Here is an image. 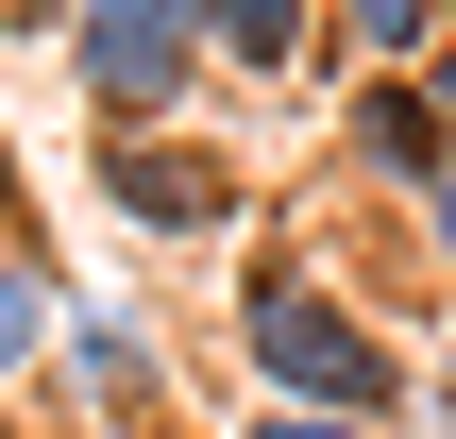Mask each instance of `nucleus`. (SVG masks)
Segmentation results:
<instances>
[{"mask_svg": "<svg viewBox=\"0 0 456 439\" xmlns=\"http://www.w3.org/2000/svg\"><path fill=\"white\" fill-rule=\"evenodd\" d=\"M220 338L254 372V406H355V423H423V372L372 305V271H338L322 237H254L220 288Z\"/></svg>", "mask_w": 456, "mask_h": 439, "instance_id": "nucleus-1", "label": "nucleus"}, {"mask_svg": "<svg viewBox=\"0 0 456 439\" xmlns=\"http://www.w3.org/2000/svg\"><path fill=\"white\" fill-rule=\"evenodd\" d=\"M51 68L85 135H152L220 85V0H51Z\"/></svg>", "mask_w": 456, "mask_h": 439, "instance_id": "nucleus-2", "label": "nucleus"}, {"mask_svg": "<svg viewBox=\"0 0 456 439\" xmlns=\"http://www.w3.org/2000/svg\"><path fill=\"white\" fill-rule=\"evenodd\" d=\"M85 203H102L118 237H152V254H220V237L254 220V169H237L203 118H152V135H85Z\"/></svg>", "mask_w": 456, "mask_h": 439, "instance_id": "nucleus-3", "label": "nucleus"}, {"mask_svg": "<svg viewBox=\"0 0 456 439\" xmlns=\"http://www.w3.org/2000/svg\"><path fill=\"white\" fill-rule=\"evenodd\" d=\"M338 186L355 203H440L456 186V118L423 68H338Z\"/></svg>", "mask_w": 456, "mask_h": 439, "instance_id": "nucleus-4", "label": "nucleus"}, {"mask_svg": "<svg viewBox=\"0 0 456 439\" xmlns=\"http://www.w3.org/2000/svg\"><path fill=\"white\" fill-rule=\"evenodd\" d=\"M51 389H68L85 439H169V355H152V321H135L118 288H68V321H51Z\"/></svg>", "mask_w": 456, "mask_h": 439, "instance_id": "nucleus-5", "label": "nucleus"}, {"mask_svg": "<svg viewBox=\"0 0 456 439\" xmlns=\"http://www.w3.org/2000/svg\"><path fill=\"white\" fill-rule=\"evenodd\" d=\"M322 68H338L322 0H220V85H322Z\"/></svg>", "mask_w": 456, "mask_h": 439, "instance_id": "nucleus-6", "label": "nucleus"}, {"mask_svg": "<svg viewBox=\"0 0 456 439\" xmlns=\"http://www.w3.org/2000/svg\"><path fill=\"white\" fill-rule=\"evenodd\" d=\"M51 321H68V288H51V254L0 220V389H34V372H51Z\"/></svg>", "mask_w": 456, "mask_h": 439, "instance_id": "nucleus-7", "label": "nucleus"}, {"mask_svg": "<svg viewBox=\"0 0 456 439\" xmlns=\"http://www.w3.org/2000/svg\"><path fill=\"white\" fill-rule=\"evenodd\" d=\"M322 34H338V68H423L440 0H322Z\"/></svg>", "mask_w": 456, "mask_h": 439, "instance_id": "nucleus-8", "label": "nucleus"}, {"mask_svg": "<svg viewBox=\"0 0 456 439\" xmlns=\"http://www.w3.org/2000/svg\"><path fill=\"white\" fill-rule=\"evenodd\" d=\"M220 439H423V423H355V406H237Z\"/></svg>", "mask_w": 456, "mask_h": 439, "instance_id": "nucleus-9", "label": "nucleus"}, {"mask_svg": "<svg viewBox=\"0 0 456 439\" xmlns=\"http://www.w3.org/2000/svg\"><path fill=\"white\" fill-rule=\"evenodd\" d=\"M406 220H423V271H440V305H456V186H440V203H406Z\"/></svg>", "mask_w": 456, "mask_h": 439, "instance_id": "nucleus-10", "label": "nucleus"}, {"mask_svg": "<svg viewBox=\"0 0 456 439\" xmlns=\"http://www.w3.org/2000/svg\"><path fill=\"white\" fill-rule=\"evenodd\" d=\"M423 439H456V338L423 355Z\"/></svg>", "mask_w": 456, "mask_h": 439, "instance_id": "nucleus-11", "label": "nucleus"}, {"mask_svg": "<svg viewBox=\"0 0 456 439\" xmlns=\"http://www.w3.org/2000/svg\"><path fill=\"white\" fill-rule=\"evenodd\" d=\"M423 85H440V118H456V34H440V51H423Z\"/></svg>", "mask_w": 456, "mask_h": 439, "instance_id": "nucleus-12", "label": "nucleus"}, {"mask_svg": "<svg viewBox=\"0 0 456 439\" xmlns=\"http://www.w3.org/2000/svg\"><path fill=\"white\" fill-rule=\"evenodd\" d=\"M0 439H34V423H17V389H0Z\"/></svg>", "mask_w": 456, "mask_h": 439, "instance_id": "nucleus-13", "label": "nucleus"}, {"mask_svg": "<svg viewBox=\"0 0 456 439\" xmlns=\"http://www.w3.org/2000/svg\"><path fill=\"white\" fill-rule=\"evenodd\" d=\"M440 34H456V0H440Z\"/></svg>", "mask_w": 456, "mask_h": 439, "instance_id": "nucleus-14", "label": "nucleus"}]
</instances>
